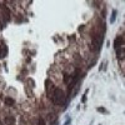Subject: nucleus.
<instances>
[{
  "instance_id": "8",
  "label": "nucleus",
  "mask_w": 125,
  "mask_h": 125,
  "mask_svg": "<svg viewBox=\"0 0 125 125\" xmlns=\"http://www.w3.org/2000/svg\"><path fill=\"white\" fill-rule=\"evenodd\" d=\"M88 93H89V89L84 93V95H83V98H81V103H85L86 101V98H88Z\"/></svg>"
},
{
  "instance_id": "9",
  "label": "nucleus",
  "mask_w": 125,
  "mask_h": 125,
  "mask_svg": "<svg viewBox=\"0 0 125 125\" xmlns=\"http://www.w3.org/2000/svg\"><path fill=\"white\" fill-rule=\"evenodd\" d=\"M99 125H101V124H99Z\"/></svg>"
},
{
  "instance_id": "6",
  "label": "nucleus",
  "mask_w": 125,
  "mask_h": 125,
  "mask_svg": "<svg viewBox=\"0 0 125 125\" xmlns=\"http://www.w3.org/2000/svg\"><path fill=\"white\" fill-rule=\"evenodd\" d=\"M116 15H118V10H113V11H111L110 23H114V21H115V19H116Z\"/></svg>"
},
{
  "instance_id": "4",
  "label": "nucleus",
  "mask_w": 125,
  "mask_h": 125,
  "mask_svg": "<svg viewBox=\"0 0 125 125\" xmlns=\"http://www.w3.org/2000/svg\"><path fill=\"white\" fill-rule=\"evenodd\" d=\"M8 54V49H6V45H0V58H4Z\"/></svg>"
},
{
  "instance_id": "1",
  "label": "nucleus",
  "mask_w": 125,
  "mask_h": 125,
  "mask_svg": "<svg viewBox=\"0 0 125 125\" xmlns=\"http://www.w3.org/2000/svg\"><path fill=\"white\" fill-rule=\"evenodd\" d=\"M115 55H116V59L119 62H123L125 60V46H121L115 50Z\"/></svg>"
},
{
  "instance_id": "7",
  "label": "nucleus",
  "mask_w": 125,
  "mask_h": 125,
  "mask_svg": "<svg viewBox=\"0 0 125 125\" xmlns=\"http://www.w3.org/2000/svg\"><path fill=\"white\" fill-rule=\"evenodd\" d=\"M98 113H100V114H109V111L106 110L105 108H103V106H100V108H98Z\"/></svg>"
},
{
  "instance_id": "5",
  "label": "nucleus",
  "mask_w": 125,
  "mask_h": 125,
  "mask_svg": "<svg viewBox=\"0 0 125 125\" xmlns=\"http://www.w3.org/2000/svg\"><path fill=\"white\" fill-rule=\"evenodd\" d=\"M36 125H46V119L44 118H38L36 119V123H35Z\"/></svg>"
},
{
  "instance_id": "3",
  "label": "nucleus",
  "mask_w": 125,
  "mask_h": 125,
  "mask_svg": "<svg viewBox=\"0 0 125 125\" xmlns=\"http://www.w3.org/2000/svg\"><path fill=\"white\" fill-rule=\"evenodd\" d=\"M4 103H5V105H8V106H14L15 105V99H13L10 96H5L4 98Z\"/></svg>"
},
{
  "instance_id": "2",
  "label": "nucleus",
  "mask_w": 125,
  "mask_h": 125,
  "mask_svg": "<svg viewBox=\"0 0 125 125\" xmlns=\"http://www.w3.org/2000/svg\"><path fill=\"white\" fill-rule=\"evenodd\" d=\"M4 124L5 125H15V118L11 115H6L4 118Z\"/></svg>"
}]
</instances>
